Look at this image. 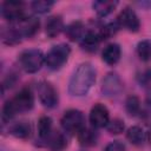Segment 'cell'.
Here are the masks:
<instances>
[{
  "label": "cell",
  "instance_id": "4fadbf2b",
  "mask_svg": "<svg viewBox=\"0 0 151 151\" xmlns=\"http://www.w3.org/2000/svg\"><path fill=\"white\" fill-rule=\"evenodd\" d=\"M120 57H122V48L116 42H111L107 46H105V48L103 50V53H101L103 61L110 66L116 65L120 60Z\"/></svg>",
  "mask_w": 151,
  "mask_h": 151
},
{
  "label": "cell",
  "instance_id": "5bb4252c",
  "mask_svg": "<svg viewBox=\"0 0 151 151\" xmlns=\"http://www.w3.org/2000/svg\"><path fill=\"white\" fill-rule=\"evenodd\" d=\"M8 132L15 138L27 139L32 134V126H31L29 122H27V120H19V122L13 123L9 126Z\"/></svg>",
  "mask_w": 151,
  "mask_h": 151
},
{
  "label": "cell",
  "instance_id": "8992f818",
  "mask_svg": "<svg viewBox=\"0 0 151 151\" xmlns=\"http://www.w3.org/2000/svg\"><path fill=\"white\" fill-rule=\"evenodd\" d=\"M60 124L65 132L70 134H78L85 127V117L81 111L77 109H70L64 112Z\"/></svg>",
  "mask_w": 151,
  "mask_h": 151
},
{
  "label": "cell",
  "instance_id": "3957f363",
  "mask_svg": "<svg viewBox=\"0 0 151 151\" xmlns=\"http://www.w3.org/2000/svg\"><path fill=\"white\" fill-rule=\"evenodd\" d=\"M34 106V96L29 87L21 88L17 94H14L11 99H8L2 107L1 119L2 123L6 124L7 122L12 120L18 113L27 112L32 110Z\"/></svg>",
  "mask_w": 151,
  "mask_h": 151
},
{
  "label": "cell",
  "instance_id": "d6986e66",
  "mask_svg": "<svg viewBox=\"0 0 151 151\" xmlns=\"http://www.w3.org/2000/svg\"><path fill=\"white\" fill-rule=\"evenodd\" d=\"M52 126L53 122L52 118L48 116H42L38 120V134L41 140H48V138L52 134Z\"/></svg>",
  "mask_w": 151,
  "mask_h": 151
},
{
  "label": "cell",
  "instance_id": "44dd1931",
  "mask_svg": "<svg viewBox=\"0 0 151 151\" xmlns=\"http://www.w3.org/2000/svg\"><path fill=\"white\" fill-rule=\"evenodd\" d=\"M47 143H48V146L53 151H60L67 145V139H66L64 133L57 131V132L51 134V137L48 138Z\"/></svg>",
  "mask_w": 151,
  "mask_h": 151
},
{
  "label": "cell",
  "instance_id": "8fae6325",
  "mask_svg": "<svg viewBox=\"0 0 151 151\" xmlns=\"http://www.w3.org/2000/svg\"><path fill=\"white\" fill-rule=\"evenodd\" d=\"M110 122V112L104 104L97 103L91 107L90 111V123L94 129L106 127Z\"/></svg>",
  "mask_w": 151,
  "mask_h": 151
},
{
  "label": "cell",
  "instance_id": "2e32d148",
  "mask_svg": "<svg viewBox=\"0 0 151 151\" xmlns=\"http://www.w3.org/2000/svg\"><path fill=\"white\" fill-rule=\"evenodd\" d=\"M118 5V1L116 0H97L93 1L92 7L98 17L104 18L107 17L110 13H112Z\"/></svg>",
  "mask_w": 151,
  "mask_h": 151
},
{
  "label": "cell",
  "instance_id": "7c38bea8",
  "mask_svg": "<svg viewBox=\"0 0 151 151\" xmlns=\"http://www.w3.org/2000/svg\"><path fill=\"white\" fill-rule=\"evenodd\" d=\"M100 41H101V38H100L98 31L88 29L85 32V34L80 39L79 44H80L81 50H84L86 52H94V51H97Z\"/></svg>",
  "mask_w": 151,
  "mask_h": 151
},
{
  "label": "cell",
  "instance_id": "5b68a950",
  "mask_svg": "<svg viewBox=\"0 0 151 151\" xmlns=\"http://www.w3.org/2000/svg\"><path fill=\"white\" fill-rule=\"evenodd\" d=\"M19 64L27 73H37L45 64V54L41 50L31 48L25 50L19 54Z\"/></svg>",
  "mask_w": 151,
  "mask_h": 151
},
{
  "label": "cell",
  "instance_id": "cb8c5ba5",
  "mask_svg": "<svg viewBox=\"0 0 151 151\" xmlns=\"http://www.w3.org/2000/svg\"><path fill=\"white\" fill-rule=\"evenodd\" d=\"M53 6H54V1H51V0H37L31 4L32 9L39 14H45L50 12Z\"/></svg>",
  "mask_w": 151,
  "mask_h": 151
},
{
  "label": "cell",
  "instance_id": "83f0119b",
  "mask_svg": "<svg viewBox=\"0 0 151 151\" xmlns=\"http://www.w3.org/2000/svg\"><path fill=\"white\" fill-rule=\"evenodd\" d=\"M147 140H149V143H150V145H151V129H150L149 132H147Z\"/></svg>",
  "mask_w": 151,
  "mask_h": 151
},
{
  "label": "cell",
  "instance_id": "7402d4cb",
  "mask_svg": "<svg viewBox=\"0 0 151 151\" xmlns=\"http://www.w3.org/2000/svg\"><path fill=\"white\" fill-rule=\"evenodd\" d=\"M137 55L144 63L151 60V40L144 39L137 44Z\"/></svg>",
  "mask_w": 151,
  "mask_h": 151
},
{
  "label": "cell",
  "instance_id": "d4e9b609",
  "mask_svg": "<svg viewBox=\"0 0 151 151\" xmlns=\"http://www.w3.org/2000/svg\"><path fill=\"white\" fill-rule=\"evenodd\" d=\"M124 129H125V124L119 118H114V119L110 120L109 124L106 125V130L111 134H120L124 131Z\"/></svg>",
  "mask_w": 151,
  "mask_h": 151
},
{
  "label": "cell",
  "instance_id": "30bf717a",
  "mask_svg": "<svg viewBox=\"0 0 151 151\" xmlns=\"http://www.w3.org/2000/svg\"><path fill=\"white\" fill-rule=\"evenodd\" d=\"M122 91H123V81L120 77L114 72L107 73L105 78L103 79V85H101L103 94L105 97L113 98V97L119 96Z\"/></svg>",
  "mask_w": 151,
  "mask_h": 151
},
{
  "label": "cell",
  "instance_id": "9c48e42d",
  "mask_svg": "<svg viewBox=\"0 0 151 151\" xmlns=\"http://www.w3.org/2000/svg\"><path fill=\"white\" fill-rule=\"evenodd\" d=\"M117 24L120 28H125L130 32H138L140 28V21L133 8L124 7L117 17Z\"/></svg>",
  "mask_w": 151,
  "mask_h": 151
},
{
  "label": "cell",
  "instance_id": "52a82bcc",
  "mask_svg": "<svg viewBox=\"0 0 151 151\" xmlns=\"http://www.w3.org/2000/svg\"><path fill=\"white\" fill-rule=\"evenodd\" d=\"M37 91H38L39 100L42 104V106H45L47 109H53L58 105V103H59L58 91L53 86L52 83H50L47 80L39 81L38 86H37Z\"/></svg>",
  "mask_w": 151,
  "mask_h": 151
},
{
  "label": "cell",
  "instance_id": "7a4b0ae2",
  "mask_svg": "<svg viewBox=\"0 0 151 151\" xmlns=\"http://www.w3.org/2000/svg\"><path fill=\"white\" fill-rule=\"evenodd\" d=\"M97 72L91 63L80 64L72 73L68 81V92L74 97H83L88 93L96 83Z\"/></svg>",
  "mask_w": 151,
  "mask_h": 151
},
{
  "label": "cell",
  "instance_id": "484cf974",
  "mask_svg": "<svg viewBox=\"0 0 151 151\" xmlns=\"http://www.w3.org/2000/svg\"><path fill=\"white\" fill-rule=\"evenodd\" d=\"M103 151H126L125 145L120 142V140H113L111 143H109Z\"/></svg>",
  "mask_w": 151,
  "mask_h": 151
},
{
  "label": "cell",
  "instance_id": "6da1fadb",
  "mask_svg": "<svg viewBox=\"0 0 151 151\" xmlns=\"http://www.w3.org/2000/svg\"><path fill=\"white\" fill-rule=\"evenodd\" d=\"M39 26L40 22L34 17H25L15 22H9V26L1 33L2 41L9 46L17 45L24 39L32 38L39 31Z\"/></svg>",
  "mask_w": 151,
  "mask_h": 151
},
{
  "label": "cell",
  "instance_id": "603a6c76",
  "mask_svg": "<svg viewBox=\"0 0 151 151\" xmlns=\"http://www.w3.org/2000/svg\"><path fill=\"white\" fill-rule=\"evenodd\" d=\"M125 110L126 112L129 113V116H132V117H136L140 113V110H142V105H140V100L137 96L134 94H131L126 98L125 100Z\"/></svg>",
  "mask_w": 151,
  "mask_h": 151
},
{
  "label": "cell",
  "instance_id": "9a60e30c",
  "mask_svg": "<svg viewBox=\"0 0 151 151\" xmlns=\"http://www.w3.org/2000/svg\"><path fill=\"white\" fill-rule=\"evenodd\" d=\"M64 29H65V26H64L63 18L60 15H52L47 19L46 25H45V32H46L47 37L55 38Z\"/></svg>",
  "mask_w": 151,
  "mask_h": 151
},
{
  "label": "cell",
  "instance_id": "ba28073f",
  "mask_svg": "<svg viewBox=\"0 0 151 151\" xmlns=\"http://www.w3.org/2000/svg\"><path fill=\"white\" fill-rule=\"evenodd\" d=\"M1 15L9 22L25 18V4L18 0H6L1 4Z\"/></svg>",
  "mask_w": 151,
  "mask_h": 151
},
{
  "label": "cell",
  "instance_id": "e0dca14e",
  "mask_svg": "<svg viewBox=\"0 0 151 151\" xmlns=\"http://www.w3.org/2000/svg\"><path fill=\"white\" fill-rule=\"evenodd\" d=\"M64 31H65V35L71 41H80V39L83 38V35L85 34L84 24L81 21H79V20L72 21L71 24H68L65 27Z\"/></svg>",
  "mask_w": 151,
  "mask_h": 151
},
{
  "label": "cell",
  "instance_id": "ac0fdd59",
  "mask_svg": "<svg viewBox=\"0 0 151 151\" xmlns=\"http://www.w3.org/2000/svg\"><path fill=\"white\" fill-rule=\"evenodd\" d=\"M78 140L81 146H93L98 142V133L93 127H84L78 134Z\"/></svg>",
  "mask_w": 151,
  "mask_h": 151
},
{
  "label": "cell",
  "instance_id": "277c9868",
  "mask_svg": "<svg viewBox=\"0 0 151 151\" xmlns=\"http://www.w3.org/2000/svg\"><path fill=\"white\" fill-rule=\"evenodd\" d=\"M71 54V47L67 44H57L50 48V51L45 54V64L46 66L52 70L57 71L64 66V64L68 60Z\"/></svg>",
  "mask_w": 151,
  "mask_h": 151
},
{
  "label": "cell",
  "instance_id": "ffe728a7",
  "mask_svg": "<svg viewBox=\"0 0 151 151\" xmlns=\"http://www.w3.org/2000/svg\"><path fill=\"white\" fill-rule=\"evenodd\" d=\"M126 139L131 144H133L136 146H139L145 140V132H144V130L140 126L133 125V126L127 129V131H126Z\"/></svg>",
  "mask_w": 151,
  "mask_h": 151
},
{
  "label": "cell",
  "instance_id": "4316f807",
  "mask_svg": "<svg viewBox=\"0 0 151 151\" xmlns=\"http://www.w3.org/2000/svg\"><path fill=\"white\" fill-rule=\"evenodd\" d=\"M138 80L143 85L149 84L151 81V70H145L144 72H142V74L138 76Z\"/></svg>",
  "mask_w": 151,
  "mask_h": 151
}]
</instances>
